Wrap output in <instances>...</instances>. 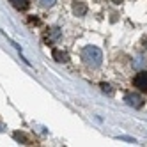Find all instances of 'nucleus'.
Masks as SVG:
<instances>
[{
  "label": "nucleus",
  "mask_w": 147,
  "mask_h": 147,
  "mask_svg": "<svg viewBox=\"0 0 147 147\" xmlns=\"http://www.w3.org/2000/svg\"><path fill=\"white\" fill-rule=\"evenodd\" d=\"M73 13H75L76 16H85V14H87V4L76 2L75 5H73Z\"/></svg>",
  "instance_id": "nucleus-6"
},
{
  "label": "nucleus",
  "mask_w": 147,
  "mask_h": 147,
  "mask_svg": "<svg viewBox=\"0 0 147 147\" xmlns=\"http://www.w3.org/2000/svg\"><path fill=\"white\" fill-rule=\"evenodd\" d=\"M101 89H103V92H107V94H110V96H112V94H113V89L110 87V83H101Z\"/></svg>",
  "instance_id": "nucleus-10"
},
{
  "label": "nucleus",
  "mask_w": 147,
  "mask_h": 147,
  "mask_svg": "<svg viewBox=\"0 0 147 147\" xmlns=\"http://www.w3.org/2000/svg\"><path fill=\"white\" fill-rule=\"evenodd\" d=\"M82 59L89 67H99L103 62V53L98 46H85L82 50Z\"/></svg>",
  "instance_id": "nucleus-1"
},
{
  "label": "nucleus",
  "mask_w": 147,
  "mask_h": 147,
  "mask_svg": "<svg viewBox=\"0 0 147 147\" xmlns=\"http://www.w3.org/2000/svg\"><path fill=\"white\" fill-rule=\"evenodd\" d=\"M37 2H39V5H41V7H45V9H50V7H53L55 0H37Z\"/></svg>",
  "instance_id": "nucleus-8"
},
{
  "label": "nucleus",
  "mask_w": 147,
  "mask_h": 147,
  "mask_svg": "<svg viewBox=\"0 0 147 147\" xmlns=\"http://www.w3.org/2000/svg\"><path fill=\"white\" fill-rule=\"evenodd\" d=\"M14 138L20 140V142H23V144H27V145H30V140H27V136L23 133H14Z\"/></svg>",
  "instance_id": "nucleus-9"
},
{
  "label": "nucleus",
  "mask_w": 147,
  "mask_h": 147,
  "mask_svg": "<svg viewBox=\"0 0 147 147\" xmlns=\"http://www.w3.org/2000/svg\"><path fill=\"white\" fill-rule=\"evenodd\" d=\"M51 57H53L57 62H67V53H66V51H62V50H53V51H51Z\"/></svg>",
  "instance_id": "nucleus-7"
},
{
  "label": "nucleus",
  "mask_w": 147,
  "mask_h": 147,
  "mask_svg": "<svg viewBox=\"0 0 147 147\" xmlns=\"http://www.w3.org/2000/svg\"><path fill=\"white\" fill-rule=\"evenodd\" d=\"M60 37H62V30L59 27H51V28H48L45 32V43L48 46H51V45H55Z\"/></svg>",
  "instance_id": "nucleus-2"
},
{
  "label": "nucleus",
  "mask_w": 147,
  "mask_h": 147,
  "mask_svg": "<svg viewBox=\"0 0 147 147\" xmlns=\"http://www.w3.org/2000/svg\"><path fill=\"white\" fill-rule=\"evenodd\" d=\"M9 2H11V5L14 9H18V11H27L28 5H30L28 0H9Z\"/></svg>",
  "instance_id": "nucleus-5"
},
{
  "label": "nucleus",
  "mask_w": 147,
  "mask_h": 147,
  "mask_svg": "<svg viewBox=\"0 0 147 147\" xmlns=\"http://www.w3.org/2000/svg\"><path fill=\"white\" fill-rule=\"evenodd\" d=\"M124 101L129 105V107L133 108H142L144 107V98L140 96V94H126Z\"/></svg>",
  "instance_id": "nucleus-4"
},
{
  "label": "nucleus",
  "mask_w": 147,
  "mask_h": 147,
  "mask_svg": "<svg viewBox=\"0 0 147 147\" xmlns=\"http://www.w3.org/2000/svg\"><path fill=\"white\" fill-rule=\"evenodd\" d=\"M112 2H113V4H117V5H121V4L124 2V0H112Z\"/></svg>",
  "instance_id": "nucleus-11"
},
{
  "label": "nucleus",
  "mask_w": 147,
  "mask_h": 147,
  "mask_svg": "<svg viewBox=\"0 0 147 147\" xmlns=\"http://www.w3.org/2000/svg\"><path fill=\"white\" fill-rule=\"evenodd\" d=\"M133 85L142 90V92H147V71H138L133 78Z\"/></svg>",
  "instance_id": "nucleus-3"
}]
</instances>
